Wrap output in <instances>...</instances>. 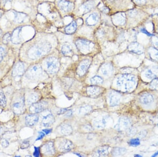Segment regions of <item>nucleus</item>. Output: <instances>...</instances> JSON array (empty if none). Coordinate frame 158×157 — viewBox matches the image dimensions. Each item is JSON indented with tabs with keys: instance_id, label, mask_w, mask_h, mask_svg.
I'll use <instances>...</instances> for the list:
<instances>
[{
	"instance_id": "473e14b6",
	"label": "nucleus",
	"mask_w": 158,
	"mask_h": 157,
	"mask_svg": "<svg viewBox=\"0 0 158 157\" xmlns=\"http://www.w3.org/2000/svg\"><path fill=\"white\" fill-rule=\"evenodd\" d=\"M149 56L151 59L158 61V50L155 47H150L148 50Z\"/></svg>"
},
{
	"instance_id": "5fc2aeb1",
	"label": "nucleus",
	"mask_w": 158,
	"mask_h": 157,
	"mask_svg": "<svg viewBox=\"0 0 158 157\" xmlns=\"http://www.w3.org/2000/svg\"><path fill=\"white\" fill-rule=\"evenodd\" d=\"M51 129H44L42 130V131L43 132H44L45 134H49L51 132Z\"/></svg>"
},
{
	"instance_id": "393cba45",
	"label": "nucleus",
	"mask_w": 158,
	"mask_h": 157,
	"mask_svg": "<svg viewBox=\"0 0 158 157\" xmlns=\"http://www.w3.org/2000/svg\"><path fill=\"white\" fill-rule=\"evenodd\" d=\"M109 148L107 146H101L96 148L93 152V156L96 157H104L109 154Z\"/></svg>"
},
{
	"instance_id": "423d86ee",
	"label": "nucleus",
	"mask_w": 158,
	"mask_h": 157,
	"mask_svg": "<svg viewBox=\"0 0 158 157\" xmlns=\"http://www.w3.org/2000/svg\"><path fill=\"white\" fill-rule=\"evenodd\" d=\"M91 64V60L86 58L79 62L78 65L76 68V73L77 76L84 77L86 75Z\"/></svg>"
},
{
	"instance_id": "f3484780",
	"label": "nucleus",
	"mask_w": 158,
	"mask_h": 157,
	"mask_svg": "<svg viewBox=\"0 0 158 157\" xmlns=\"http://www.w3.org/2000/svg\"><path fill=\"white\" fill-rule=\"evenodd\" d=\"M100 71L105 77H110L114 73L113 66L109 63H105L100 67Z\"/></svg>"
},
{
	"instance_id": "e433bc0d",
	"label": "nucleus",
	"mask_w": 158,
	"mask_h": 157,
	"mask_svg": "<svg viewBox=\"0 0 158 157\" xmlns=\"http://www.w3.org/2000/svg\"><path fill=\"white\" fill-rule=\"evenodd\" d=\"M7 105V98L3 92H0V106L4 108Z\"/></svg>"
},
{
	"instance_id": "7c9ffc66",
	"label": "nucleus",
	"mask_w": 158,
	"mask_h": 157,
	"mask_svg": "<svg viewBox=\"0 0 158 157\" xmlns=\"http://www.w3.org/2000/svg\"><path fill=\"white\" fill-rule=\"evenodd\" d=\"M14 14V21L17 23H22L24 22L25 19L27 17V15L22 13L15 12Z\"/></svg>"
},
{
	"instance_id": "2eb2a0df",
	"label": "nucleus",
	"mask_w": 158,
	"mask_h": 157,
	"mask_svg": "<svg viewBox=\"0 0 158 157\" xmlns=\"http://www.w3.org/2000/svg\"><path fill=\"white\" fill-rule=\"evenodd\" d=\"M95 5V2L93 0H89L84 2L79 8V13L80 14H86L89 13L92 10Z\"/></svg>"
},
{
	"instance_id": "13d9d810",
	"label": "nucleus",
	"mask_w": 158,
	"mask_h": 157,
	"mask_svg": "<svg viewBox=\"0 0 158 157\" xmlns=\"http://www.w3.org/2000/svg\"><path fill=\"white\" fill-rule=\"evenodd\" d=\"M11 0H4V3H6L7 2H9V1H11Z\"/></svg>"
},
{
	"instance_id": "09e8293b",
	"label": "nucleus",
	"mask_w": 158,
	"mask_h": 157,
	"mask_svg": "<svg viewBox=\"0 0 158 157\" xmlns=\"http://www.w3.org/2000/svg\"><path fill=\"white\" fill-rule=\"evenodd\" d=\"M35 151L33 156L35 157H40V148L39 147H35Z\"/></svg>"
},
{
	"instance_id": "8fccbe9b",
	"label": "nucleus",
	"mask_w": 158,
	"mask_h": 157,
	"mask_svg": "<svg viewBox=\"0 0 158 157\" xmlns=\"http://www.w3.org/2000/svg\"><path fill=\"white\" fill-rule=\"evenodd\" d=\"M129 15L131 17H135L137 14V11L136 10H131L129 12V13H128Z\"/></svg>"
},
{
	"instance_id": "72a5a7b5",
	"label": "nucleus",
	"mask_w": 158,
	"mask_h": 157,
	"mask_svg": "<svg viewBox=\"0 0 158 157\" xmlns=\"http://www.w3.org/2000/svg\"><path fill=\"white\" fill-rule=\"evenodd\" d=\"M127 149L124 148H115L112 150V154L114 156H121L125 154Z\"/></svg>"
},
{
	"instance_id": "680f3d73",
	"label": "nucleus",
	"mask_w": 158,
	"mask_h": 157,
	"mask_svg": "<svg viewBox=\"0 0 158 157\" xmlns=\"http://www.w3.org/2000/svg\"><path fill=\"white\" fill-rule=\"evenodd\" d=\"M2 30L0 29V37H1V35H2Z\"/></svg>"
},
{
	"instance_id": "69168bd1",
	"label": "nucleus",
	"mask_w": 158,
	"mask_h": 157,
	"mask_svg": "<svg viewBox=\"0 0 158 157\" xmlns=\"http://www.w3.org/2000/svg\"></svg>"
},
{
	"instance_id": "2f4dec72",
	"label": "nucleus",
	"mask_w": 158,
	"mask_h": 157,
	"mask_svg": "<svg viewBox=\"0 0 158 157\" xmlns=\"http://www.w3.org/2000/svg\"><path fill=\"white\" fill-rule=\"evenodd\" d=\"M92 111V108L89 105H86L81 106L79 109V114L86 115L89 114Z\"/></svg>"
},
{
	"instance_id": "20e7f679",
	"label": "nucleus",
	"mask_w": 158,
	"mask_h": 157,
	"mask_svg": "<svg viewBox=\"0 0 158 157\" xmlns=\"http://www.w3.org/2000/svg\"><path fill=\"white\" fill-rule=\"evenodd\" d=\"M60 61L57 57L50 56L45 61V67L47 73L50 75H55L60 69Z\"/></svg>"
},
{
	"instance_id": "37998d69",
	"label": "nucleus",
	"mask_w": 158,
	"mask_h": 157,
	"mask_svg": "<svg viewBox=\"0 0 158 157\" xmlns=\"http://www.w3.org/2000/svg\"><path fill=\"white\" fill-rule=\"evenodd\" d=\"M5 55V49L2 47L0 46V62L3 59Z\"/></svg>"
},
{
	"instance_id": "6ab92c4d",
	"label": "nucleus",
	"mask_w": 158,
	"mask_h": 157,
	"mask_svg": "<svg viewBox=\"0 0 158 157\" xmlns=\"http://www.w3.org/2000/svg\"><path fill=\"white\" fill-rule=\"evenodd\" d=\"M60 10L64 12H69L73 8V4L67 0H60L58 3Z\"/></svg>"
},
{
	"instance_id": "864d4df0",
	"label": "nucleus",
	"mask_w": 158,
	"mask_h": 157,
	"mask_svg": "<svg viewBox=\"0 0 158 157\" xmlns=\"http://www.w3.org/2000/svg\"><path fill=\"white\" fill-rule=\"evenodd\" d=\"M68 111V110L66 108H64V109H62L60 110V112H58V114L59 115L60 114H63L64 113H65V112H66Z\"/></svg>"
},
{
	"instance_id": "4c0bfd02",
	"label": "nucleus",
	"mask_w": 158,
	"mask_h": 157,
	"mask_svg": "<svg viewBox=\"0 0 158 157\" xmlns=\"http://www.w3.org/2000/svg\"><path fill=\"white\" fill-rule=\"evenodd\" d=\"M137 133V129L134 127L130 126L127 130V136H135Z\"/></svg>"
},
{
	"instance_id": "de8ad7c7",
	"label": "nucleus",
	"mask_w": 158,
	"mask_h": 157,
	"mask_svg": "<svg viewBox=\"0 0 158 157\" xmlns=\"http://www.w3.org/2000/svg\"><path fill=\"white\" fill-rule=\"evenodd\" d=\"M147 133V131H140V132L137 134V136L139 138H143L144 137L146 136Z\"/></svg>"
},
{
	"instance_id": "a878e982",
	"label": "nucleus",
	"mask_w": 158,
	"mask_h": 157,
	"mask_svg": "<svg viewBox=\"0 0 158 157\" xmlns=\"http://www.w3.org/2000/svg\"><path fill=\"white\" fill-rule=\"evenodd\" d=\"M55 118L52 113H48L45 115L42 120V124L44 127L51 126L55 122Z\"/></svg>"
},
{
	"instance_id": "a211bd4d",
	"label": "nucleus",
	"mask_w": 158,
	"mask_h": 157,
	"mask_svg": "<svg viewBox=\"0 0 158 157\" xmlns=\"http://www.w3.org/2000/svg\"><path fill=\"white\" fill-rule=\"evenodd\" d=\"M24 63L22 62L17 63L14 66L12 71V76L13 77H20L23 76L25 72Z\"/></svg>"
},
{
	"instance_id": "6e6552de",
	"label": "nucleus",
	"mask_w": 158,
	"mask_h": 157,
	"mask_svg": "<svg viewBox=\"0 0 158 157\" xmlns=\"http://www.w3.org/2000/svg\"><path fill=\"white\" fill-rule=\"evenodd\" d=\"M48 102H37L31 105L29 110L31 113L37 114L45 111L48 108Z\"/></svg>"
},
{
	"instance_id": "79ce46f5",
	"label": "nucleus",
	"mask_w": 158,
	"mask_h": 157,
	"mask_svg": "<svg viewBox=\"0 0 158 157\" xmlns=\"http://www.w3.org/2000/svg\"><path fill=\"white\" fill-rule=\"evenodd\" d=\"M83 130H84L85 132H91L93 130V128L92 126H91L89 124H86L84 125L83 126Z\"/></svg>"
},
{
	"instance_id": "aec40b11",
	"label": "nucleus",
	"mask_w": 158,
	"mask_h": 157,
	"mask_svg": "<svg viewBox=\"0 0 158 157\" xmlns=\"http://www.w3.org/2000/svg\"><path fill=\"white\" fill-rule=\"evenodd\" d=\"M23 27H19L16 28L13 31L11 35V41L15 45H18L20 43L22 40L21 37V31Z\"/></svg>"
},
{
	"instance_id": "cd10ccee",
	"label": "nucleus",
	"mask_w": 158,
	"mask_h": 157,
	"mask_svg": "<svg viewBox=\"0 0 158 157\" xmlns=\"http://www.w3.org/2000/svg\"><path fill=\"white\" fill-rule=\"evenodd\" d=\"M141 103L144 105H149L152 104L154 101V98L152 95L149 93H145L142 95L140 98Z\"/></svg>"
},
{
	"instance_id": "a19ab883",
	"label": "nucleus",
	"mask_w": 158,
	"mask_h": 157,
	"mask_svg": "<svg viewBox=\"0 0 158 157\" xmlns=\"http://www.w3.org/2000/svg\"><path fill=\"white\" fill-rule=\"evenodd\" d=\"M140 144V140L139 139H133L129 141V144L132 146H137Z\"/></svg>"
},
{
	"instance_id": "3c124183",
	"label": "nucleus",
	"mask_w": 158,
	"mask_h": 157,
	"mask_svg": "<svg viewBox=\"0 0 158 157\" xmlns=\"http://www.w3.org/2000/svg\"><path fill=\"white\" fill-rule=\"evenodd\" d=\"M39 135L38 136V138H37V139L35 140V141H38V140H41L44 136H45V133L43 132V131L42 132H39Z\"/></svg>"
},
{
	"instance_id": "58836bf2",
	"label": "nucleus",
	"mask_w": 158,
	"mask_h": 157,
	"mask_svg": "<svg viewBox=\"0 0 158 157\" xmlns=\"http://www.w3.org/2000/svg\"><path fill=\"white\" fill-rule=\"evenodd\" d=\"M150 87L152 90L158 91V78L152 80L150 84Z\"/></svg>"
},
{
	"instance_id": "052dcab7",
	"label": "nucleus",
	"mask_w": 158,
	"mask_h": 157,
	"mask_svg": "<svg viewBox=\"0 0 158 157\" xmlns=\"http://www.w3.org/2000/svg\"><path fill=\"white\" fill-rule=\"evenodd\" d=\"M1 17H2V12L0 11V19L1 18Z\"/></svg>"
},
{
	"instance_id": "0e129e2a",
	"label": "nucleus",
	"mask_w": 158,
	"mask_h": 157,
	"mask_svg": "<svg viewBox=\"0 0 158 157\" xmlns=\"http://www.w3.org/2000/svg\"><path fill=\"white\" fill-rule=\"evenodd\" d=\"M110 1H114V0H109Z\"/></svg>"
},
{
	"instance_id": "4d7b16f0",
	"label": "nucleus",
	"mask_w": 158,
	"mask_h": 157,
	"mask_svg": "<svg viewBox=\"0 0 158 157\" xmlns=\"http://www.w3.org/2000/svg\"><path fill=\"white\" fill-rule=\"evenodd\" d=\"M158 155V151H157V152H155V154H153L152 156V157H157V156Z\"/></svg>"
},
{
	"instance_id": "c85d7f7f",
	"label": "nucleus",
	"mask_w": 158,
	"mask_h": 157,
	"mask_svg": "<svg viewBox=\"0 0 158 157\" xmlns=\"http://www.w3.org/2000/svg\"><path fill=\"white\" fill-rule=\"evenodd\" d=\"M77 23L76 21H72L65 28V32L67 35H72L76 30Z\"/></svg>"
},
{
	"instance_id": "f704fd0d",
	"label": "nucleus",
	"mask_w": 158,
	"mask_h": 157,
	"mask_svg": "<svg viewBox=\"0 0 158 157\" xmlns=\"http://www.w3.org/2000/svg\"><path fill=\"white\" fill-rule=\"evenodd\" d=\"M90 83L94 85H100L103 84V79L100 76H94L90 79Z\"/></svg>"
},
{
	"instance_id": "412c9836",
	"label": "nucleus",
	"mask_w": 158,
	"mask_h": 157,
	"mask_svg": "<svg viewBox=\"0 0 158 157\" xmlns=\"http://www.w3.org/2000/svg\"><path fill=\"white\" fill-rule=\"evenodd\" d=\"M60 132L64 136H69L72 134L73 128L72 126L68 123H63L59 126Z\"/></svg>"
},
{
	"instance_id": "5701e85b",
	"label": "nucleus",
	"mask_w": 158,
	"mask_h": 157,
	"mask_svg": "<svg viewBox=\"0 0 158 157\" xmlns=\"http://www.w3.org/2000/svg\"><path fill=\"white\" fill-rule=\"evenodd\" d=\"M61 51L62 55L65 57H71L73 55V50L72 45L69 43H64L62 45Z\"/></svg>"
},
{
	"instance_id": "603ef678",
	"label": "nucleus",
	"mask_w": 158,
	"mask_h": 157,
	"mask_svg": "<svg viewBox=\"0 0 158 157\" xmlns=\"http://www.w3.org/2000/svg\"><path fill=\"white\" fill-rule=\"evenodd\" d=\"M134 1L139 4H144L146 2V0H134Z\"/></svg>"
},
{
	"instance_id": "c03bdc74",
	"label": "nucleus",
	"mask_w": 158,
	"mask_h": 157,
	"mask_svg": "<svg viewBox=\"0 0 158 157\" xmlns=\"http://www.w3.org/2000/svg\"><path fill=\"white\" fill-rule=\"evenodd\" d=\"M151 42L155 48L158 47V38L155 36L153 37L151 39Z\"/></svg>"
},
{
	"instance_id": "e2e57ef3",
	"label": "nucleus",
	"mask_w": 158,
	"mask_h": 157,
	"mask_svg": "<svg viewBox=\"0 0 158 157\" xmlns=\"http://www.w3.org/2000/svg\"><path fill=\"white\" fill-rule=\"evenodd\" d=\"M157 33H158V26L157 27Z\"/></svg>"
},
{
	"instance_id": "9d476101",
	"label": "nucleus",
	"mask_w": 158,
	"mask_h": 157,
	"mask_svg": "<svg viewBox=\"0 0 158 157\" xmlns=\"http://www.w3.org/2000/svg\"><path fill=\"white\" fill-rule=\"evenodd\" d=\"M131 126V122L129 119L126 118H121L114 126V128L119 131H127Z\"/></svg>"
},
{
	"instance_id": "ea45409f",
	"label": "nucleus",
	"mask_w": 158,
	"mask_h": 157,
	"mask_svg": "<svg viewBox=\"0 0 158 157\" xmlns=\"http://www.w3.org/2000/svg\"><path fill=\"white\" fill-rule=\"evenodd\" d=\"M11 40V35L10 33H7L5 34L3 37V43L5 45H7L9 42H10Z\"/></svg>"
},
{
	"instance_id": "c756f323",
	"label": "nucleus",
	"mask_w": 158,
	"mask_h": 157,
	"mask_svg": "<svg viewBox=\"0 0 158 157\" xmlns=\"http://www.w3.org/2000/svg\"><path fill=\"white\" fill-rule=\"evenodd\" d=\"M158 70V68H157L155 67L151 69H148L145 71L144 75L145 77L148 79L153 80L157 77V72H155V71H157Z\"/></svg>"
},
{
	"instance_id": "f8f14e48",
	"label": "nucleus",
	"mask_w": 158,
	"mask_h": 157,
	"mask_svg": "<svg viewBox=\"0 0 158 157\" xmlns=\"http://www.w3.org/2000/svg\"><path fill=\"white\" fill-rule=\"evenodd\" d=\"M109 120V117L107 115L96 118L93 120V126L98 129H103L108 123Z\"/></svg>"
},
{
	"instance_id": "a18cd8bd",
	"label": "nucleus",
	"mask_w": 158,
	"mask_h": 157,
	"mask_svg": "<svg viewBox=\"0 0 158 157\" xmlns=\"http://www.w3.org/2000/svg\"><path fill=\"white\" fill-rule=\"evenodd\" d=\"M29 146H30V142H29V141H25L22 144L21 148V149H27L28 147H29Z\"/></svg>"
},
{
	"instance_id": "0eeeda50",
	"label": "nucleus",
	"mask_w": 158,
	"mask_h": 157,
	"mask_svg": "<svg viewBox=\"0 0 158 157\" xmlns=\"http://www.w3.org/2000/svg\"><path fill=\"white\" fill-rule=\"evenodd\" d=\"M57 147L59 151L66 152L72 150L74 148V144L72 141L64 138H59L57 142Z\"/></svg>"
},
{
	"instance_id": "49530a36",
	"label": "nucleus",
	"mask_w": 158,
	"mask_h": 157,
	"mask_svg": "<svg viewBox=\"0 0 158 157\" xmlns=\"http://www.w3.org/2000/svg\"><path fill=\"white\" fill-rule=\"evenodd\" d=\"M1 145L3 148H7L9 145V142L7 140L2 139L1 141Z\"/></svg>"
},
{
	"instance_id": "ddd939ff",
	"label": "nucleus",
	"mask_w": 158,
	"mask_h": 157,
	"mask_svg": "<svg viewBox=\"0 0 158 157\" xmlns=\"http://www.w3.org/2000/svg\"><path fill=\"white\" fill-rule=\"evenodd\" d=\"M12 108L15 114L17 115L22 114L25 111V100L23 97L19 101L15 102L12 105Z\"/></svg>"
},
{
	"instance_id": "4468645a",
	"label": "nucleus",
	"mask_w": 158,
	"mask_h": 157,
	"mask_svg": "<svg viewBox=\"0 0 158 157\" xmlns=\"http://www.w3.org/2000/svg\"><path fill=\"white\" fill-rule=\"evenodd\" d=\"M42 152L45 156H53L55 153V147L54 144L52 142L49 141L42 147Z\"/></svg>"
},
{
	"instance_id": "4be33fe9",
	"label": "nucleus",
	"mask_w": 158,
	"mask_h": 157,
	"mask_svg": "<svg viewBox=\"0 0 158 157\" xmlns=\"http://www.w3.org/2000/svg\"><path fill=\"white\" fill-rule=\"evenodd\" d=\"M99 14L96 12H93L86 18V23L89 26H94L99 22Z\"/></svg>"
},
{
	"instance_id": "bb28decb",
	"label": "nucleus",
	"mask_w": 158,
	"mask_h": 157,
	"mask_svg": "<svg viewBox=\"0 0 158 157\" xmlns=\"http://www.w3.org/2000/svg\"><path fill=\"white\" fill-rule=\"evenodd\" d=\"M39 121V116L36 114H29L25 117V123L29 126H32Z\"/></svg>"
},
{
	"instance_id": "c9c22d12",
	"label": "nucleus",
	"mask_w": 158,
	"mask_h": 157,
	"mask_svg": "<svg viewBox=\"0 0 158 157\" xmlns=\"http://www.w3.org/2000/svg\"><path fill=\"white\" fill-rule=\"evenodd\" d=\"M39 99V95L36 93H31L29 95L27 99V102L29 104H32L35 102H38Z\"/></svg>"
},
{
	"instance_id": "39448f33",
	"label": "nucleus",
	"mask_w": 158,
	"mask_h": 157,
	"mask_svg": "<svg viewBox=\"0 0 158 157\" xmlns=\"http://www.w3.org/2000/svg\"><path fill=\"white\" fill-rule=\"evenodd\" d=\"M43 73V70L41 66L35 65L28 70L25 73V77L29 80H35L40 78Z\"/></svg>"
},
{
	"instance_id": "dca6fc26",
	"label": "nucleus",
	"mask_w": 158,
	"mask_h": 157,
	"mask_svg": "<svg viewBox=\"0 0 158 157\" xmlns=\"http://www.w3.org/2000/svg\"><path fill=\"white\" fill-rule=\"evenodd\" d=\"M127 48L130 52L137 55H141L144 51L143 47L137 42H131L128 45Z\"/></svg>"
},
{
	"instance_id": "6e6d98bb",
	"label": "nucleus",
	"mask_w": 158,
	"mask_h": 157,
	"mask_svg": "<svg viewBox=\"0 0 158 157\" xmlns=\"http://www.w3.org/2000/svg\"><path fill=\"white\" fill-rule=\"evenodd\" d=\"M141 31L142 32H143V33H146V35H150L149 33H148V32L147 31H146V30H145V29H142V30H141Z\"/></svg>"
},
{
	"instance_id": "f257e3e1",
	"label": "nucleus",
	"mask_w": 158,
	"mask_h": 157,
	"mask_svg": "<svg viewBox=\"0 0 158 157\" xmlns=\"http://www.w3.org/2000/svg\"><path fill=\"white\" fill-rule=\"evenodd\" d=\"M52 49L51 43L48 40H42L31 46L28 50V57L31 59H37L49 53Z\"/></svg>"
},
{
	"instance_id": "bf43d9fd",
	"label": "nucleus",
	"mask_w": 158,
	"mask_h": 157,
	"mask_svg": "<svg viewBox=\"0 0 158 157\" xmlns=\"http://www.w3.org/2000/svg\"><path fill=\"white\" fill-rule=\"evenodd\" d=\"M135 156H136V157H141V156L139 155V154H135Z\"/></svg>"
},
{
	"instance_id": "9b49d317",
	"label": "nucleus",
	"mask_w": 158,
	"mask_h": 157,
	"mask_svg": "<svg viewBox=\"0 0 158 157\" xmlns=\"http://www.w3.org/2000/svg\"><path fill=\"white\" fill-rule=\"evenodd\" d=\"M121 95L117 91H111L108 96L109 104L111 106H116L120 104Z\"/></svg>"
},
{
	"instance_id": "1a4fd4ad",
	"label": "nucleus",
	"mask_w": 158,
	"mask_h": 157,
	"mask_svg": "<svg viewBox=\"0 0 158 157\" xmlns=\"http://www.w3.org/2000/svg\"><path fill=\"white\" fill-rule=\"evenodd\" d=\"M102 92L103 88L99 85H92L86 87V94L90 98H97L100 96Z\"/></svg>"
},
{
	"instance_id": "7ed1b4c3",
	"label": "nucleus",
	"mask_w": 158,
	"mask_h": 157,
	"mask_svg": "<svg viewBox=\"0 0 158 157\" xmlns=\"http://www.w3.org/2000/svg\"><path fill=\"white\" fill-rule=\"evenodd\" d=\"M75 45L79 52L84 55L90 53L95 47L93 42L84 38L77 39L75 41Z\"/></svg>"
},
{
	"instance_id": "f03ea898",
	"label": "nucleus",
	"mask_w": 158,
	"mask_h": 157,
	"mask_svg": "<svg viewBox=\"0 0 158 157\" xmlns=\"http://www.w3.org/2000/svg\"><path fill=\"white\" fill-rule=\"evenodd\" d=\"M117 86L121 88L126 92H130L134 89L136 85L135 76L131 73L122 74L116 80Z\"/></svg>"
},
{
	"instance_id": "b1692460",
	"label": "nucleus",
	"mask_w": 158,
	"mask_h": 157,
	"mask_svg": "<svg viewBox=\"0 0 158 157\" xmlns=\"http://www.w3.org/2000/svg\"><path fill=\"white\" fill-rule=\"evenodd\" d=\"M114 23L117 25H123L125 23L126 17L123 13H119L114 15L112 17Z\"/></svg>"
}]
</instances>
